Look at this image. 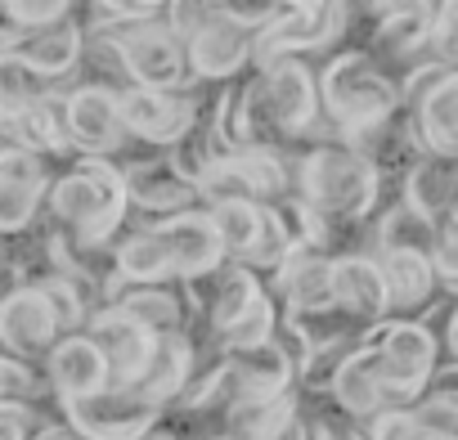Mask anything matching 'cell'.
Instances as JSON below:
<instances>
[{"instance_id":"1","label":"cell","mask_w":458,"mask_h":440,"mask_svg":"<svg viewBox=\"0 0 458 440\" xmlns=\"http://www.w3.org/2000/svg\"><path fill=\"white\" fill-rule=\"evenodd\" d=\"M382 184V171L333 135L293 153V198L324 216L337 234H355L377 216Z\"/></svg>"},{"instance_id":"2","label":"cell","mask_w":458,"mask_h":440,"mask_svg":"<svg viewBox=\"0 0 458 440\" xmlns=\"http://www.w3.org/2000/svg\"><path fill=\"white\" fill-rule=\"evenodd\" d=\"M131 198L122 184L117 162L108 157H81L64 171H55L46 193V220L64 230L81 248H113L126 230Z\"/></svg>"},{"instance_id":"3","label":"cell","mask_w":458,"mask_h":440,"mask_svg":"<svg viewBox=\"0 0 458 440\" xmlns=\"http://www.w3.org/2000/svg\"><path fill=\"white\" fill-rule=\"evenodd\" d=\"M189 288H193V301H198V328L211 337V351L275 342L279 306H275L266 279H257L252 270L225 261L216 275L193 279Z\"/></svg>"},{"instance_id":"4","label":"cell","mask_w":458,"mask_h":440,"mask_svg":"<svg viewBox=\"0 0 458 440\" xmlns=\"http://www.w3.org/2000/svg\"><path fill=\"white\" fill-rule=\"evenodd\" d=\"M315 86H319V113L333 135L377 126V122H391L395 113H404L395 77L382 63H373L360 46L333 50L324 59V68H315Z\"/></svg>"},{"instance_id":"5","label":"cell","mask_w":458,"mask_h":440,"mask_svg":"<svg viewBox=\"0 0 458 440\" xmlns=\"http://www.w3.org/2000/svg\"><path fill=\"white\" fill-rule=\"evenodd\" d=\"M360 346L369 351L391 409H413L440 368V333L427 319H382L360 337Z\"/></svg>"},{"instance_id":"6","label":"cell","mask_w":458,"mask_h":440,"mask_svg":"<svg viewBox=\"0 0 458 440\" xmlns=\"http://www.w3.org/2000/svg\"><path fill=\"white\" fill-rule=\"evenodd\" d=\"M346 28H351V5H342V0H293V5H279L275 23L252 46V68L324 55L342 46Z\"/></svg>"},{"instance_id":"7","label":"cell","mask_w":458,"mask_h":440,"mask_svg":"<svg viewBox=\"0 0 458 440\" xmlns=\"http://www.w3.org/2000/svg\"><path fill=\"white\" fill-rule=\"evenodd\" d=\"M202 90L207 86H193V90H135V86H126V90H117L126 140L148 148V153L180 148L207 113Z\"/></svg>"},{"instance_id":"8","label":"cell","mask_w":458,"mask_h":440,"mask_svg":"<svg viewBox=\"0 0 458 440\" xmlns=\"http://www.w3.org/2000/svg\"><path fill=\"white\" fill-rule=\"evenodd\" d=\"M360 14H369V37H364L360 50L373 63H382L391 77L431 59L440 5H427V0H413V5H364Z\"/></svg>"},{"instance_id":"9","label":"cell","mask_w":458,"mask_h":440,"mask_svg":"<svg viewBox=\"0 0 458 440\" xmlns=\"http://www.w3.org/2000/svg\"><path fill=\"white\" fill-rule=\"evenodd\" d=\"M220 198H243L261 207H279L293 198V153L284 148H234L225 153L202 180V207Z\"/></svg>"},{"instance_id":"10","label":"cell","mask_w":458,"mask_h":440,"mask_svg":"<svg viewBox=\"0 0 458 440\" xmlns=\"http://www.w3.org/2000/svg\"><path fill=\"white\" fill-rule=\"evenodd\" d=\"M122 46V72L135 90H193L184 41L166 28V14L126 32H104Z\"/></svg>"},{"instance_id":"11","label":"cell","mask_w":458,"mask_h":440,"mask_svg":"<svg viewBox=\"0 0 458 440\" xmlns=\"http://www.w3.org/2000/svg\"><path fill=\"white\" fill-rule=\"evenodd\" d=\"M64 422L86 436V440H140L144 431H153L166 413L157 404H148L140 391L131 386H104L86 400H72L59 409Z\"/></svg>"},{"instance_id":"12","label":"cell","mask_w":458,"mask_h":440,"mask_svg":"<svg viewBox=\"0 0 458 440\" xmlns=\"http://www.w3.org/2000/svg\"><path fill=\"white\" fill-rule=\"evenodd\" d=\"M252 46L257 37L243 32L239 23H229L220 14V0H211V10L202 19V28L184 41V59H189V77L193 86H229L252 68Z\"/></svg>"},{"instance_id":"13","label":"cell","mask_w":458,"mask_h":440,"mask_svg":"<svg viewBox=\"0 0 458 440\" xmlns=\"http://www.w3.org/2000/svg\"><path fill=\"white\" fill-rule=\"evenodd\" d=\"M68 140L77 157H122L131 148L126 126H122V108H117V90L108 86H68Z\"/></svg>"},{"instance_id":"14","label":"cell","mask_w":458,"mask_h":440,"mask_svg":"<svg viewBox=\"0 0 458 440\" xmlns=\"http://www.w3.org/2000/svg\"><path fill=\"white\" fill-rule=\"evenodd\" d=\"M117 171H122V184H126L131 207L144 211V216H153V220H166V216H180V211H189V207H202L198 184H189V180L166 162V153L117 157Z\"/></svg>"},{"instance_id":"15","label":"cell","mask_w":458,"mask_h":440,"mask_svg":"<svg viewBox=\"0 0 458 440\" xmlns=\"http://www.w3.org/2000/svg\"><path fill=\"white\" fill-rule=\"evenodd\" d=\"M108 306L126 310L153 337H180L198 328V301L184 279H166V283H122L117 279V288L108 292Z\"/></svg>"},{"instance_id":"16","label":"cell","mask_w":458,"mask_h":440,"mask_svg":"<svg viewBox=\"0 0 458 440\" xmlns=\"http://www.w3.org/2000/svg\"><path fill=\"white\" fill-rule=\"evenodd\" d=\"M86 337L95 342L104 368H108V386H135L148 364H153V351H157V337L135 324L126 310L117 306H104L90 324H86Z\"/></svg>"},{"instance_id":"17","label":"cell","mask_w":458,"mask_h":440,"mask_svg":"<svg viewBox=\"0 0 458 440\" xmlns=\"http://www.w3.org/2000/svg\"><path fill=\"white\" fill-rule=\"evenodd\" d=\"M59 337H64V328H59V319L37 283L0 297V351L5 355L28 360V364H46V355L59 346Z\"/></svg>"},{"instance_id":"18","label":"cell","mask_w":458,"mask_h":440,"mask_svg":"<svg viewBox=\"0 0 458 440\" xmlns=\"http://www.w3.org/2000/svg\"><path fill=\"white\" fill-rule=\"evenodd\" d=\"M216 360H220V373H225V395H229V404H234V400H257V395L297 391V373H293L288 355L279 351V342L225 346Z\"/></svg>"},{"instance_id":"19","label":"cell","mask_w":458,"mask_h":440,"mask_svg":"<svg viewBox=\"0 0 458 440\" xmlns=\"http://www.w3.org/2000/svg\"><path fill=\"white\" fill-rule=\"evenodd\" d=\"M50 180H55V171L23 148L0 166V239H23L46 216Z\"/></svg>"},{"instance_id":"20","label":"cell","mask_w":458,"mask_h":440,"mask_svg":"<svg viewBox=\"0 0 458 440\" xmlns=\"http://www.w3.org/2000/svg\"><path fill=\"white\" fill-rule=\"evenodd\" d=\"M166 239V252H171V270L175 279L193 283V279H207L225 266V248H220V234L211 225L207 207H189L180 216H166V220H153Z\"/></svg>"},{"instance_id":"21","label":"cell","mask_w":458,"mask_h":440,"mask_svg":"<svg viewBox=\"0 0 458 440\" xmlns=\"http://www.w3.org/2000/svg\"><path fill=\"white\" fill-rule=\"evenodd\" d=\"M275 306L284 315H324V310H337L333 306V257L328 252H293L288 266L279 275L266 279Z\"/></svg>"},{"instance_id":"22","label":"cell","mask_w":458,"mask_h":440,"mask_svg":"<svg viewBox=\"0 0 458 440\" xmlns=\"http://www.w3.org/2000/svg\"><path fill=\"white\" fill-rule=\"evenodd\" d=\"M333 306L355 319L364 333L382 319H391V301H386V283L382 270L369 252H337L333 257Z\"/></svg>"},{"instance_id":"23","label":"cell","mask_w":458,"mask_h":440,"mask_svg":"<svg viewBox=\"0 0 458 440\" xmlns=\"http://www.w3.org/2000/svg\"><path fill=\"white\" fill-rule=\"evenodd\" d=\"M14 55L37 77H46L50 86H64L68 90V81H77V68H81V55H86V23H81V14L72 10L68 19L32 32L28 41L14 46Z\"/></svg>"},{"instance_id":"24","label":"cell","mask_w":458,"mask_h":440,"mask_svg":"<svg viewBox=\"0 0 458 440\" xmlns=\"http://www.w3.org/2000/svg\"><path fill=\"white\" fill-rule=\"evenodd\" d=\"M386 283V301H391V319H422V310L436 306L440 279L431 270V257L418 248H395V252H377L373 257Z\"/></svg>"},{"instance_id":"25","label":"cell","mask_w":458,"mask_h":440,"mask_svg":"<svg viewBox=\"0 0 458 440\" xmlns=\"http://www.w3.org/2000/svg\"><path fill=\"white\" fill-rule=\"evenodd\" d=\"M41 373H46L50 395H55L59 409L72 404V400H86V395H95V391L108 386V368H104V360H99V351H95V342H90L86 333L59 337V346L46 355Z\"/></svg>"},{"instance_id":"26","label":"cell","mask_w":458,"mask_h":440,"mask_svg":"<svg viewBox=\"0 0 458 440\" xmlns=\"http://www.w3.org/2000/svg\"><path fill=\"white\" fill-rule=\"evenodd\" d=\"M324 395H328L333 409H337L346 422H355V427H364V422H373L377 413L391 409L386 386H382V377H377V368H373V360H369V351H364L360 342H355V351L342 355V364L333 368Z\"/></svg>"},{"instance_id":"27","label":"cell","mask_w":458,"mask_h":440,"mask_svg":"<svg viewBox=\"0 0 458 440\" xmlns=\"http://www.w3.org/2000/svg\"><path fill=\"white\" fill-rule=\"evenodd\" d=\"M404 113H409V122L418 131L422 153L458 157V72H440L418 95V104H409Z\"/></svg>"},{"instance_id":"28","label":"cell","mask_w":458,"mask_h":440,"mask_svg":"<svg viewBox=\"0 0 458 440\" xmlns=\"http://www.w3.org/2000/svg\"><path fill=\"white\" fill-rule=\"evenodd\" d=\"M14 140H19L23 153L41 157L46 166H55V162H68V166L81 162V157L72 153V140H68V90L55 86L37 108H28V113L14 122Z\"/></svg>"},{"instance_id":"29","label":"cell","mask_w":458,"mask_h":440,"mask_svg":"<svg viewBox=\"0 0 458 440\" xmlns=\"http://www.w3.org/2000/svg\"><path fill=\"white\" fill-rule=\"evenodd\" d=\"M409 211H418L422 220H436L445 211L458 207V157H436L422 153L404 175H400V193H395Z\"/></svg>"},{"instance_id":"30","label":"cell","mask_w":458,"mask_h":440,"mask_svg":"<svg viewBox=\"0 0 458 440\" xmlns=\"http://www.w3.org/2000/svg\"><path fill=\"white\" fill-rule=\"evenodd\" d=\"M198 373V342L193 333H180V337H157V351H153V364L148 373L131 386L140 391L148 404H157L162 413L180 400V391L189 386V377Z\"/></svg>"},{"instance_id":"31","label":"cell","mask_w":458,"mask_h":440,"mask_svg":"<svg viewBox=\"0 0 458 440\" xmlns=\"http://www.w3.org/2000/svg\"><path fill=\"white\" fill-rule=\"evenodd\" d=\"M297 413H301V391L234 400V404H225V413L216 422V440H275L284 431V422Z\"/></svg>"},{"instance_id":"32","label":"cell","mask_w":458,"mask_h":440,"mask_svg":"<svg viewBox=\"0 0 458 440\" xmlns=\"http://www.w3.org/2000/svg\"><path fill=\"white\" fill-rule=\"evenodd\" d=\"M207 216H211V225L220 234L225 261L243 266L252 257V248L261 243V234H266V207L243 202V198H220V202H207Z\"/></svg>"},{"instance_id":"33","label":"cell","mask_w":458,"mask_h":440,"mask_svg":"<svg viewBox=\"0 0 458 440\" xmlns=\"http://www.w3.org/2000/svg\"><path fill=\"white\" fill-rule=\"evenodd\" d=\"M55 86L46 77H37L14 50H0V122L14 126L28 108H37Z\"/></svg>"},{"instance_id":"34","label":"cell","mask_w":458,"mask_h":440,"mask_svg":"<svg viewBox=\"0 0 458 440\" xmlns=\"http://www.w3.org/2000/svg\"><path fill=\"white\" fill-rule=\"evenodd\" d=\"M431 270L440 279V292L458 301V207L431 220V243H427Z\"/></svg>"},{"instance_id":"35","label":"cell","mask_w":458,"mask_h":440,"mask_svg":"<svg viewBox=\"0 0 458 440\" xmlns=\"http://www.w3.org/2000/svg\"><path fill=\"white\" fill-rule=\"evenodd\" d=\"M5 400H19V404H55L50 395V382L41 373V364H28V360H14L0 351V404Z\"/></svg>"},{"instance_id":"36","label":"cell","mask_w":458,"mask_h":440,"mask_svg":"<svg viewBox=\"0 0 458 440\" xmlns=\"http://www.w3.org/2000/svg\"><path fill=\"white\" fill-rule=\"evenodd\" d=\"M50 418L37 409V404H19V400H5L0 404V440H32Z\"/></svg>"},{"instance_id":"37","label":"cell","mask_w":458,"mask_h":440,"mask_svg":"<svg viewBox=\"0 0 458 440\" xmlns=\"http://www.w3.org/2000/svg\"><path fill=\"white\" fill-rule=\"evenodd\" d=\"M427 400H436V404H449V409H458V364L454 360H445L436 373H431V382H427V391H422Z\"/></svg>"},{"instance_id":"38","label":"cell","mask_w":458,"mask_h":440,"mask_svg":"<svg viewBox=\"0 0 458 440\" xmlns=\"http://www.w3.org/2000/svg\"><path fill=\"white\" fill-rule=\"evenodd\" d=\"M19 153V140H14V126H5V122H0V166H5L10 157Z\"/></svg>"},{"instance_id":"39","label":"cell","mask_w":458,"mask_h":440,"mask_svg":"<svg viewBox=\"0 0 458 440\" xmlns=\"http://www.w3.org/2000/svg\"><path fill=\"white\" fill-rule=\"evenodd\" d=\"M140 440H184V436H180V427H175L171 418H162V422H157L153 431H144Z\"/></svg>"}]
</instances>
